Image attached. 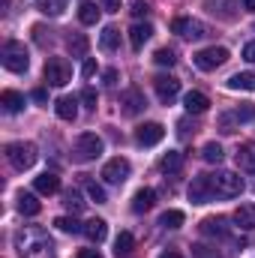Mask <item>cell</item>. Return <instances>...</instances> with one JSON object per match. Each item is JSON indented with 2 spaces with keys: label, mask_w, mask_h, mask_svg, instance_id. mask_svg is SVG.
<instances>
[{
  "label": "cell",
  "mask_w": 255,
  "mask_h": 258,
  "mask_svg": "<svg viewBox=\"0 0 255 258\" xmlns=\"http://www.w3.org/2000/svg\"><path fill=\"white\" fill-rule=\"evenodd\" d=\"M243 192V177L234 171H213V174H198L189 186L192 204H207L213 198H237Z\"/></svg>",
  "instance_id": "obj_1"
},
{
  "label": "cell",
  "mask_w": 255,
  "mask_h": 258,
  "mask_svg": "<svg viewBox=\"0 0 255 258\" xmlns=\"http://www.w3.org/2000/svg\"><path fill=\"white\" fill-rule=\"evenodd\" d=\"M15 249L21 258H54V240L48 237L45 228L27 225L15 231Z\"/></svg>",
  "instance_id": "obj_2"
},
{
  "label": "cell",
  "mask_w": 255,
  "mask_h": 258,
  "mask_svg": "<svg viewBox=\"0 0 255 258\" xmlns=\"http://www.w3.org/2000/svg\"><path fill=\"white\" fill-rule=\"evenodd\" d=\"M36 144H30V141H12V144H6V159L12 162V168H18V171H27V168H33V162H36Z\"/></svg>",
  "instance_id": "obj_3"
},
{
  "label": "cell",
  "mask_w": 255,
  "mask_h": 258,
  "mask_svg": "<svg viewBox=\"0 0 255 258\" xmlns=\"http://www.w3.org/2000/svg\"><path fill=\"white\" fill-rule=\"evenodd\" d=\"M102 153V138L96 132H81L72 144V159L75 162H90Z\"/></svg>",
  "instance_id": "obj_4"
},
{
  "label": "cell",
  "mask_w": 255,
  "mask_h": 258,
  "mask_svg": "<svg viewBox=\"0 0 255 258\" xmlns=\"http://www.w3.org/2000/svg\"><path fill=\"white\" fill-rule=\"evenodd\" d=\"M0 60H3V66H6L9 72H27V66H30V57H27L24 42H15V39H9V42L3 45Z\"/></svg>",
  "instance_id": "obj_5"
},
{
  "label": "cell",
  "mask_w": 255,
  "mask_h": 258,
  "mask_svg": "<svg viewBox=\"0 0 255 258\" xmlns=\"http://www.w3.org/2000/svg\"><path fill=\"white\" fill-rule=\"evenodd\" d=\"M45 81L51 87H66L72 81V63L66 57H48L45 60Z\"/></svg>",
  "instance_id": "obj_6"
},
{
  "label": "cell",
  "mask_w": 255,
  "mask_h": 258,
  "mask_svg": "<svg viewBox=\"0 0 255 258\" xmlns=\"http://www.w3.org/2000/svg\"><path fill=\"white\" fill-rule=\"evenodd\" d=\"M195 66L201 69V72H213L216 66H222L228 60V48H222V45H213V48H204V51H198L195 57Z\"/></svg>",
  "instance_id": "obj_7"
},
{
  "label": "cell",
  "mask_w": 255,
  "mask_h": 258,
  "mask_svg": "<svg viewBox=\"0 0 255 258\" xmlns=\"http://www.w3.org/2000/svg\"><path fill=\"white\" fill-rule=\"evenodd\" d=\"M102 177H105V183H123L129 177V159H123V156L108 159L102 168Z\"/></svg>",
  "instance_id": "obj_8"
},
{
  "label": "cell",
  "mask_w": 255,
  "mask_h": 258,
  "mask_svg": "<svg viewBox=\"0 0 255 258\" xmlns=\"http://www.w3.org/2000/svg\"><path fill=\"white\" fill-rule=\"evenodd\" d=\"M171 30L180 33L183 39H204L207 36V27L201 21H192V18H174L171 21Z\"/></svg>",
  "instance_id": "obj_9"
},
{
  "label": "cell",
  "mask_w": 255,
  "mask_h": 258,
  "mask_svg": "<svg viewBox=\"0 0 255 258\" xmlns=\"http://www.w3.org/2000/svg\"><path fill=\"white\" fill-rule=\"evenodd\" d=\"M153 87H156L159 102H171V99L180 93V81H177L174 75H156V78H153Z\"/></svg>",
  "instance_id": "obj_10"
},
{
  "label": "cell",
  "mask_w": 255,
  "mask_h": 258,
  "mask_svg": "<svg viewBox=\"0 0 255 258\" xmlns=\"http://www.w3.org/2000/svg\"><path fill=\"white\" fill-rule=\"evenodd\" d=\"M165 138V126L162 123H144V126L135 129V141L141 144V147H153V144H159Z\"/></svg>",
  "instance_id": "obj_11"
},
{
  "label": "cell",
  "mask_w": 255,
  "mask_h": 258,
  "mask_svg": "<svg viewBox=\"0 0 255 258\" xmlns=\"http://www.w3.org/2000/svg\"><path fill=\"white\" fill-rule=\"evenodd\" d=\"M144 108H147V99H144V93H141V90H126V93L120 96V111H123L126 117L141 114Z\"/></svg>",
  "instance_id": "obj_12"
},
{
  "label": "cell",
  "mask_w": 255,
  "mask_h": 258,
  "mask_svg": "<svg viewBox=\"0 0 255 258\" xmlns=\"http://www.w3.org/2000/svg\"><path fill=\"white\" fill-rule=\"evenodd\" d=\"M201 234H207V237H228L231 234V225L222 216H210V219L201 222Z\"/></svg>",
  "instance_id": "obj_13"
},
{
  "label": "cell",
  "mask_w": 255,
  "mask_h": 258,
  "mask_svg": "<svg viewBox=\"0 0 255 258\" xmlns=\"http://www.w3.org/2000/svg\"><path fill=\"white\" fill-rule=\"evenodd\" d=\"M150 36H153V27H150L147 21H138V24H132V30H129V42H132L135 51H141Z\"/></svg>",
  "instance_id": "obj_14"
},
{
  "label": "cell",
  "mask_w": 255,
  "mask_h": 258,
  "mask_svg": "<svg viewBox=\"0 0 255 258\" xmlns=\"http://www.w3.org/2000/svg\"><path fill=\"white\" fill-rule=\"evenodd\" d=\"M183 108H186L189 114H204V111L210 108V99H207L204 93H198V90H189V93L183 96Z\"/></svg>",
  "instance_id": "obj_15"
},
{
  "label": "cell",
  "mask_w": 255,
  "mask_h": 258,
  "mask_svg": "<svg viewBox=\"0 0 255 258\" xmlns=\"http://www.w3.org/2000/svg\"><path fill=\"white\" fill-rule=\"evenodd\" d=\"M33 189L39 195H54L60 189V177L57 174H51V171H45V174H39L36 180H33Z\"/></svg>",
  "instance_id": "obj_16"
},
{
  "label": "cell",
  "mask_w": 255,
  "mask_h": 258,
  "mask_svg": "<svg viewBox=\"0 0 255 258\" xmlns=\"http://www.w3.org/2000/svg\"><path fill=\"white\" fill-rule=\"evenodd\" d=\"M54 111H57L60 120H75V117H78V99H75V96H60V99L54 102Z\"/></svg>",
  "instance_id": "obj_17"
},
{
  "label": "cell",
  "mask_w": 255,
  "mask_h": 258,
  "mask_svg": "<svg viewBox=\"0 0 255 258\" xmlns=\"http://www.w3.org/2000/svg\"><path fill=\"white\" fill-rule=\"evenodd\" d=\"M0 105H3L6 114H18V111L24 108V96H21L18 90H3V93H0Z\"/></svg>",
  "instance_id": "obj_18"
},
{
  "label": "cell",
  "mask_w": 255,
  "mask_h": 258,
  "mask_svg": "<svg viewBox=\"0 0 255 258\" xmlns=\"http://www.w3.org/2000/svg\"><path fill=\"white\" fill-rule=\"evenodd\" d=\"M81 234L87 240H93V243H102L105 234H108V225H105V219H90V222H84V231Z\"/></svg>",
  "instance_id": "obj_19"
},
{
  "label": "cell",
  "mask_w": 255,
  "mask_h": 258,
  "mask_svg": "<svg viewBox=\"0 0 255 258\" xmlns=\"http://www.w3.org/2000/svg\"><path fill=\"white\" fill-rule=\"evenodd\" d=\"M234 222H237V228L252 231L255 228V204H240V207L234 210Z\"/></svg>",
  "instance_id": "obj_20"
},
{
  "label": "cell",
  "mask_w": 255,
  "mask_h": 258,
  "mask_svg": "<svg viewBox=\"0 0 255 258\" xmlns=\"http://www.w3.org/2000/svg\"><path fill=\"white\" fill-rule=\"evenodd\" d=\"M153 204H156V192H153V189H138L135 198H132V210H135V213H147Z\"/></svg>",
  "instance_id": "obj_21"
},
{
  "label": "cell",
  "mask_w": 255,
  "mask_h": 258,
  "mask_svg": "<svg viewBox=\"0 0 255 258\" xmlns=\"http://www.w3.org/2000/svg\"><path fill=\"white\" fill-rule=\"evenodd\" d=\"M237 165H240L243 171L255 174V144H240V147H237Z\"/></svg>",
  "instance_id": "obj_22"
},
{
  "label": "cell",
  "mask_w": 255,
  "mask_h": 258,
  "mask_svg": "<svg viewBox=\"0 0 255 258\" xmlns=\"http://www.w3.org/2000/svg\"><path fill=\"white\" fill-rule=\"evenodd\" d=\"M132 252H135V237H132L129 231H120L117 240H114V255L117 258H129Z\"/></svg>",
  "instance_id": "obj_23"
},
{
  "label": "cell",
  "mask_w": 255,
  "mask_h": 258,
  "mask_svg": "<svg viewBox=\"0 0 255 258\" xmlns=\"http://www.w3.org/2000/svg\"><path fill=\"white\" fill-rule=\"evenodd\" d=\"M159 168H162V171H168V174H177V171L183 168V153H180V150H168V153L162 156Z\"/></svg>",
  "instance_id": "obj_24"
},
{
  "label": "cell",
  "mask_w": 255,
  "mask_h": 258,
  "mask_svg": "<svg viewBox=\"0 0 255 258\" xmlns=\"http://www.w3.org/2000/svg\"><path fill=\"white\" fill-rule=\"evenodd\" d=\"M18 210H21L24 216H36V213L42 210V204L36 201V195L33 192H21L18 195Z\"/></svg>",
  "instance_id": "obj_25"
},
{
  "label": "cell",
  "mask_w": 255,
  "mask_h": 258,
  "mask_svg": "<svg viewBox=\"0 0 255 258\" xmlns=\"http://www.w3.org/2000/svg\"><path fill=\"white\" fill-rule=\"evenodd\" d=\"M66 45H69V54H72V57H84L87 48H90V42H87L84 33H72V36L66 39Z\"/></svg>",
  "instance_id": "obj_26"
},
{
  "label": "cell",
  "mask_w": 255,
  "mask_h": 258,
  "mask_svg": "<svg viewBox=\"0 0 255 258\" xmlns=\"http://www.w3.org/2000/svg\"><path fill=\"white\" fill-rule=\"evenodd\" d=\"M231 90H255V72H237L228 78Z\"/></svg>",
  "instance_id": "obj_27"
},
{
  "label": "cell",
  "mask_w": 255,
  "mask_h": 258,
  "mask_svg": "<svg viewBox=\"0 0 255 258\" xmlns=\"http://www.w3.org/2000/svg\"><path fill=\"white\" fill-rule=\"evenodd\" d=\"M99 45H102V51H117V45H120V30H117V27H105L102 36H99Z\"/></svg>",
  "instance_id": "obj_28"
},
{
  "label": "cell",
  "mask_w": 255,
  "mask_h": 258,
  "mask_svg": "<svg viewBox=\"0 0 255 258\" xmlns=\"http://www.w3.org/2000/svg\"><path fill=\"white\" fill-rule=\"evenodd\" d=\"M78 21H81V24H96V21H99V6H96V3H81Z\"/></svg>",
  "instance_id": "obj_29"
},
{
  "label": "cell",
  "mask_w": 255,
  "mask_h": 258,
  "mask_svg": "<svg viewBox=\"0 0 255 258\" xmlns=\"http://www.w3.org/2000/svg\"><path fill=\"white\" fill-rule=\"evenodd\" d=\"M183 219H186V216H183V210H165V213H162V219H159V225H162V228H180V225H183Z\"/></svg>",
  "instance_id": "obj_30"
},
{
  "label": "cell",
  "mask_w": 255,
  "mask_h": 258,
  "mask_svg": "<svg viewBox=\"0 0 255 258\" xmlns=\"http://www.w3.org/2000/svg\"><path fill=\"white\" fill-rule=\"evenodd\" d=\"M231 120L234 123H246V120H255V102H243L240 108L231 111Z\"/></svg>",
  "instance_id": "obj_31"
},
{
  "label": "cell",
  "mask_w": 255,
  "mask_h": 258,
  "mask_svg": "<svg viewBox=\"0 0 255 258\" xmlns=\"http://www.w3.org/2000/svg\"><path fill=\"white\" fill-rule=\"evenodd\" d=\"M201 156H204V162H210V165L216 162V165H219V162H222V147H219L216 141H210V144H204Z\"/></svg>",
  "instance_id": "obj_32"
},
{
  "label": "cell",
  "mask_w": 255,
  "mask_h": 258,
  "mask_svg": "<svg viewBox=\"0 0 255 258\" xmlns=\"http://www.w3.org/2000/svg\"><path fill=\"white\" fill-rule=\"evenodd\" d=\"M66 3H69V0H39V12H45V15H60L66 9Z\"/></svg>",
  "instance_id": "obj_33"
},
{
  "label": "cell",
  "mask_w": 255,
  "mask_h": 258,
  "mask_svg": "<svg viewBox=\"0 0 255 258\" xmlns=\"http://www.w3.org/2000/svg\"><path fill=\"white\" fill-rule=\"evenodd\" d=\"M54 225H57L60 231H69V234H78V231H84V225H81V222H75L72 216H57V219H54Z\"/></svg>",
  "instance_id": "obj_34"
},
{
  "label": "cell",
  "mask_w": 255,
  "mask_h": 258,
  "mask_svg": "<svg viewBox=\"0 0 255 258\" xmlns=\"http://www.w3.org/2000/svg\"><path fill=\"white\" fill-rule=\"evenodd\" d=\"M192 258H222V252L216 246H207V243H198L192 246Z\"/></svg>",
  "instance_id": "obj_35"
},
{
  "label": "cell",
  "mask_w": 255,
  "mask_h": 258,
  "mask_svg": "<svg viewBox=\"0 0 255 258\" xmlns=\"http://www.w3.org/2000/svg\"><path fill=\"white\" fill-rule=\"evenodd\" d=\"M153 60L159 66H174V60H177V54L171 51V48H159L156 54H153Z\"/></svg>",
  "instance_id": "obj_36"
},
{
  "label": "cell",
  "mask_w": 255,
  "mask_h": 258,
  "mask_svg": "<svg viewBox=\"0 0 255 258\" xmlns=\"http://www.w3.org/2000/svg\"><path fill=\"white\" fill-rule=\"evenodd\" d=\"M63 204L69 207V210H72V213H81V210H84V201H81V195L75 192V189H72V192H66Z\"/></svg>",
  "instance_id": "obj_37"
},
{
  "label": "cell",
  "mask_w": 255,
  "mask_h": 258,
  "mask_svg": "<svg viewBox=\"0 0 255 258\" xmlns=\"http://www.w3.org/2000/svg\"><path fill=\"white\" fill-rule=\"evenodd\" d=\"M87 195H90L96 204H105V201H108V198H105V189H102L99 183H93V180H87Z\"/></svg>",
  "instance_id": "obj_38"
},
{
  "label": "cell",
  "mask_w": 255,
  "mask_h": 258,
  "mask_svg": "<svg viewBox=\"0 0 255 258\" xmlns=\"http://www.w3.org/2000/svg\"><path fill=\"white\" fill-rule=\"evenodd\" d=\"M129 12H132V15H135V18H147V12H150V6H147V3H144V0H135V3H132V9H129Z\"/></svg>",
  "instance_id": "obj_39"
},
{
  "label": "cell",
  "mask_w": 255,
  "mask_h": 258,
  "mask_svg": "<svg viewBox=\"0 0 255 258\" xmlns=\"http://www.w3.org/2000/svg\"><path fill=\"white\" fill-rule=\"evenodd\" d=\"M81 102H84V105H87V108H96V93H93V90H90V87H87V90H84V93H81Z\"/></svg>",
  "instance_id": "obj_40"
},
{
  "label": "cell",
  "mask_w": 255,
  "mask_h": 258,
  "mask_svg": "<svg viewBox=\"0 0 255 258\" xmlns=\"http://www.w3.org/2000/svg\"><path fill=\"white\" fill-rule=\"evenodd\" d=\"M93 72H96V60H84V66H81V75H84V78H90Z\"/></svg>",
  "instance_id": "obj_41"
},
{
  "label": "cell",
  "mask_w": 255,
  "mask_h": 258,
  "mask_svg": "<svg viewBox=\"0 0 255 258\" xmlns=\"http://www.w3.org/2000/svg\"><path fill=\"white\" fill-rule=\"evenodd\" d=\"M105 84H108V87L117 84V69H108V72H105Z\"/></svg>",
  "instance_id": "obj_42"
},
{
  "label": "cell",
  "mask_w": 255,
  "mask_h": 258,
  "mask_svg": "<svg viewBox=\"0 0 255 258\" xmlns=\"http://www.w3.org/2000/svg\"><path fill=\"white\" fill-rule=\"evenodd\" d=\"M243 57H246L249 63H255V42H249V45L243 48Z\"/></svg>",
  "instance_id": "obj_43"
},
{
  "label": "cell",
  "mask_w": 255,
  "mask_h": 258,
  "mask_svg": "<svg viewBox=\"0 0 255 258\" xmlns=\"http://www.w3.org/2000/svg\"><path fill=\"white\" fill-rule=\"evenodd\" d=\"M78 258H102V252H99V249H81Z\"/></svg>",
  "instance_id": "obj_44"
},
{
  "label": "cell",
  "mask_w": 255,
  "mask_h": 258,
  "mask_svg": "<svg viewBox=\"0 0 255 258\" xmlns=\"http://www.w3.org/2000/svg\"><path fill=\"white\" fill-rule=\"evenodd\" d=\"M102 6H105L108 12H120V0H105Z\"/></svg>",
  "instance_id": "obj_45"
},
{
  "label": "cell",
  "mask_w": 255,
  "mask_h": 258,
  "mask_svg": "<svg viewBox=\"0 0 255 258\" xmlns=\"http://www.w3.org/2000/svg\"><path fill=\"white\" fill-rule=\"evenodd\" d=\"M159 258H183V255H180L177 249H165V252H162V255H159Z\"/></svg>",
  "instance_id": "obj_46"
},
{
  "label": "cell",
  "mask_w": 255,
  "mask_h": 258,
  "mask_svg": "<svg viewBox=\"0 0 255 258\" xmlns=\"http://www.w3.org/2000/svg\"><path fill=\"white\" fill-rule=\"evenodd\" d=\"M240 3H243V9H246V12H255V0H240Z\"/></svg>",
  "instance_id": "obj_47"
}]
</instances>
